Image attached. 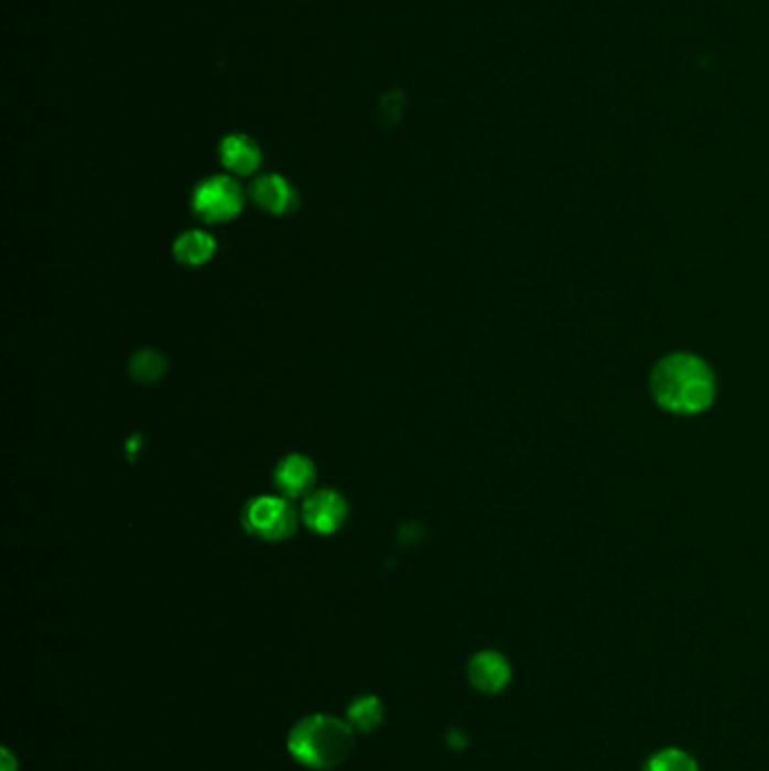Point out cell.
I'll use <instances>...</instances> for the list:
<instances>
[{
    "mask_svg": "<svg viewBox=\"0 0 769 771\" xmlns=\"http://www.w3.org/2000/svg\"><path fill=\"white\" fill-rule=\"evenodd\" d=\"M242 523L247 533L262 542H284L296 533L299 514L284 497L262 495L245 506Z\"/></svg>",
    "mask_w": 769,
    "mask_h": 771,
    "instance_id": "obj_3",
    "label": "cell"
},
{
    "mask_svg": "<svg viewBox=\"0 0 769 771\" xmlns=\"http://www.w3.org/2000/svg\"><path fill=\"white\" fill-rule=\"evenodd\" d=\"M256 206L269 215H286L299 208V195L294 185L280 174H262L249 189Z\"/></svg>",
    "mask_w": 769,
    "mask_h": 771,
    "instance_id": "obj_7",
    "label": "cell"
},
{
    "mask_svg": "<svg viewBox=\"0 0 769 771\" xmlns=\"http://www.w3.org/2000/svg\"><path fill=\"white\" fill-rule=\"evenodd\" d=\"M219 159L228 172L237 176H247L260 167L262 152L260 144L247 133H228L219 142Z\"/></svg>",
    "mask_w": 769,
    "mask_h": 771,
    "instance_id": "obj_9",
    "label": "cell"
},
{
    "mask_svg": "<svg viewBox=\"0 0 769 771\" xmlns=\"http://www.w3.org/2000/svg\"><path fill=\"white\" fill-rule=\"evenodd\" d=\"M165 366H167L165 357L161 352L148 348V350H140L131 357L129 372L140 383H152L165 372Z\"/></svg>",
    "mask_w": 769,
    "mask_h": 771,
    "instance_id": "obj_13",
    "label": "cell"
},
{
    "mask_svg": "<svg viewBox=\"0 0 769 771\" xmlns=\"http://www.w3.org/2000/svg\"><path fill=\"white\" fill-rule=\"evenodd\" d=\"M467 680L472 688L484 695H497L508 688L512 680L510 661L495 650H484L472 656L467 665Z\"/></svg>",
    "mask_w": 769,
    "mask_h": 771,
    "instance_id": "obj_6",
    "label": "cell"
},
{
    "mask_svg": "<svg viewBox=\"0 0 769 771\" xmlns=\"http://www.w3.org/2000/svg\"><path fill=\"white\" fill-rule=\"evenodd\" d=\"M650 391L661 409L678 415H697L715 400V374L702 357L672 352L654 366Z\"/></svg>",
    "mask_w": 769,
    "mask_h": 771,
    "instance_id": "obj_1",
    "label": "cell"
},
{
    "mask_svg": "<svg viewBox=\"0 0 769 771\" xmlns=\"http://www.w3.org/2000/svg\"><path fill=\"white\" fill-rule=\"evenodd\" d=\"M245 189L232 176L217 174L204 178L192 192V213L206 224L235 219L245 208Z\"/></svg>",
    "mask_w": 769,
    "mask_h": 771,
    "instance_id": "obj_4",
    "label": "cell"
},
{
    "mask_svg": "<svg viewBox=\"0 0 769 771\" xmlns=\"http://www.w3.org/2000/svg\"><path fill=\"white\" fill-rule=\"evenodd\" d=\"M402 93H389L387 98H383L379 102V120L381 122H387V124H393L400 120V113H402Z\"/></svg>",
    "mask_w": 769,
    "mask_h": 771,
    "instance_id": "obj_14",
    "label": "cell"
},
{
    "mask_svg": "<svg viewBox=\"0 0 769 771\" xmlns=\"http://www.w3.org/2000/svg\"><path fill=\"white\" fill-rule=\"evenodd\" d=\"M641 771H700V764L695 756L680 747H663L643 762Z\"/></svg>",
    "mask_w": 769,
    "mask_h": 771,
    "instance_id": "obj_12",
    "label": "cell"
},
{
    "mask_svg": "<svg viewBox=\"0 0 769 771\" xmlns=\"http://www.w3.org/2000/svg\"><path fill=\"white\" fill-rule=\"evenodd\" d=\"M301 519L312 533L334 535L348 519V503L336 490H318L305 499Z\"/></svg>",
    "mask_w": 769,
    "mask_h": 771,
    "instance_id": "obj_5",
    "label": "cell"
},
{
    "mask_svg": "<svg viewBox=\"0 0 769 771\" xmlns=\"http://www.w3.org/2000/svg\"><path fill=\"white\" fill-rule=\"evenodd\" d=\"M316 480V467L312 458L303 454L284 456L273 471V484L284 499H299L310 495Z\"/></svg>",
    "mask_w": 769,
    "mask_h": 771,
    "instance_id": "obj_8",
    "label": "cell"
},
{
    "mask_svg": "<svg viewBox=\"0 0 769 771\" xmlns=\"http://www.w3.org/2000/svg\"><path fill=\"white\" fill-rule=\"evenodd\" d=\"M217 251L215 237L206 230H185L174 242V258L185 267H202Z\"/></svg>",
    "mask_w": 769,
    "mask_h": 771,
    "instance_id": "obj_10",
    "label": "cell"
},
{
    "mask_svg": "<svg viewBox=\"0 0 769 771\" xmlns=\"http://www.w3.org/2000/svg\"><path fill=\"white\" fill-rule=\"evenodd\" d=\"M353 731L355 729L348 721L334 715L316 713L303 717L292 729L286 749L301 764L316 771H327L348 760L355 747Z\"/></svg>",
    "mask_w": 769,
    "mask_h": 771,
    "instance_id": "obj_2",
    "label": "cell"
},
{
    "mask_svg": "<svg viewBox=\"0 0 769 771\" xmlns=\"http://www.w3.org/2000/svg\"><path fill=\"white\" fill-rule=\"evenodd\" d=\"M383 719L381 699L375 695H364L353 702L348 708V725L359 734H372Z\"/></svg>",
    "mask_w": 769,
    "mask_h": 771,
    "instance_id": "obj_11",
    "label": "cell"
}]
</instances>
